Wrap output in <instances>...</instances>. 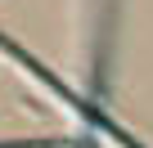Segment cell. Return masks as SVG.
<instances>
[{
    "label": "cell",
    "mask_w": 153,
    "mask_h": 148,
    "mask_svg": "<svg viewBox=\"0 0 153 148\" xmlns=\"http://www.w3.org/2000/svg\"><path fill=\"white\" fill-rule=\"evenodd\" d=\"M0 148H76L72 139H9Z\"/></svg>",
    "instance_id": "2"
},
{
    "label": "cell",
    "mask_w": 153,
    "mask_h": 148,
    "mask_svg": "<svg viewBox=\"0 0 153 148\" xmlns=\"http://www.w3.org/2000/svg\"><path fill=\"white\" fill-rule=\"evenodd\" d=\"M0 49H5V54H9V58H14L18 67H23V72H32V77H36L41 85H50V90H54V94H59V99H63V103H68L72 112H76V117H81V121H86V126L95 130V135L113 139L117 148H144V144H140L135 135H126V130H122V126H117V121H113V117L104 112V103H95V99H81L76 90H68V85H63V81L54 77V72H50V67H45L41 58H32V54H27L23 45H14L9 36H0Z\"/></svg>",
    "instance_id": "1"
},
{
    "label": "cell",
    "mask_w": 153,
    "mask_h": 148,
    "mask_svg": "<svg viewBox=\"0 0 153 148\" xmlns=\"http://www.w3.org/2000/svg\"><path fill=\"white\" fill-rule=\"evenodd\" d=\"M76 148H99V139H95V135H81V139H76Z\"/></svg>",
    "instance_id": "3"
}]
</instances>
